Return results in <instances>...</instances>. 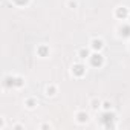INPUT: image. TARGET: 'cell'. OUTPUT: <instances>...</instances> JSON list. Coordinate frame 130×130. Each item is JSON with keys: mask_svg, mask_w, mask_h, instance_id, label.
<instances>
[{"mask_svg": "<svg viewBox=\"0 0 130 130\" xmlns=\"http://www.w3.org/2000/svg\"><path fill=\"white\" fill-rule=\"evenodd\" d=\"M121 34H124L125 37L130 35V28H124V29H121Z\"/></svg>", "mask_w": 130, "mask_h": 130, "instance_id": "6", "label": "cell"}, {"mask_svg": "<svg viewBox=\"0 0 130 130\" xmlns=\"http://www.w3.org/2000/svg\"><path fill=\"white\" fill-rule=\"evenodd\" d=\"M92 46H93V49H101L103 47V43L100 40H93L92 41Z\"/></svg>", "mask_w": 130, "mask_h": 130, "instance_id": "4", "label": "cell"}, {"mask_svg": "<svg viewBox=\"0 0 130 130\" xmlns=\"http://www.w3.org/2000/svg\"><path fill=\"white\" fill-rule=\"evenodd\" d=\"M40 54L44 55V54H46V47H41V49H40Z\"/></svg>", "mask_w": 130, "mask_h": 130, "instance_id": "10", "label": "cell"}, {"mask_svg": "<svg viewBox=\"0 0 130 130\" xmlns=\"http://www.w3.org/2000/svg\"><path fill=\"white\" fill-rule=\"evenodd\" d=\"M125 14H127V11L122 8V9H118V12H116V15L118 17H125Z\"/></svg>", "mask_w": 130, "mask_h": 130, "instance_id": "5", "label": "cell"}, {"mask_svg": "<svg viewBox=\"0 0 130 130\" xmlns=\"http://www.w3.org/2000/svg\"><path fill=\"white\" fill-rule=\"evenodd\" d=\"M78 119H80V121H86V119H87V115H86V113H80V115H78Z\"/></svg>", "mask_w": 130, "mask_h": 130, "instance_id": "7", "label": "cell"}, {"mask_svg": "<svg viewBox=\"0 0 130 130\" xmlns=\"http://www.w3.org/2000/svg\"><path fill=\"white\" fill-rule=\"evenodd\" d=\"M90 61H92V66H101V64H103V58H101V55H92V58H90Z\"/></svg>", "mask_w": 130, "mask_h": 130, "instance_id": "1", "label": "cell"}, {"mask_svg": "<svg viewBox=\"0 0 130 130\" xmlns=\"http://www.w3.org/2000/svg\"><path fill=\"white\" fill-rule=\"evenodd\" d=\"M14 2H15L17 5H25V3L28 2V0H14Z\"/></svg>", "mask_w": 130, "mask_h": 130, "instance_id": "9", "label": "cell"}, {"mask_svg": "<svg viewBox=\"0 0 130 130\" xmlns=\"http://www.w3.org/2000/svg\"><path fill=\"white\" fill-rule=\"evenodd\" d=\"M113 118H115V116H113L112 113H110V115H109V113H106V115L103 116V119H101V121L106 124V127H110V125H112V121H113Z\"/></svg>", "mask_w": 130, "mask_h": 130, "instance_id": "2", "label": "cell"}, {"mask_svg": "<svg viewBox=\"0 0 130 130\" xmlns=\"http://www.w3.org/2000/svg\"><path fill=\"white\" fill-rule=\"evenodd\" d=\"M80 55H81V58H86V57H87L89 54H87V51H84V49H83V51L80 52Z\"/></svg>", "mask_w": 130, "mask_h": 130, "instance_id": "8", "label": "cell"}, {"mask_svg": "<svg viewBox=\"0 0 130 130\" xmlns=\"http://www.w3.org/2000/svg\"><path fill=\"white\" fill-rule=\"evenodd\" d=\"M74 72H75L77 75H83V74H84V68L78 64V66H75V68H74Z\"/></svg>", "mask_w": 130, "mask_h": 130, "instance_id": "3", "label": "cell"}]
</instances>
